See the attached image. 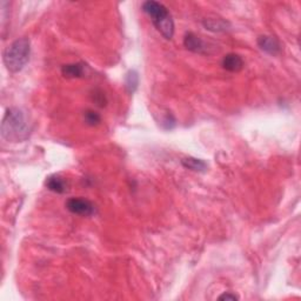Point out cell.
<instances>
[{
  "label": "cell",
  "mask_w": 301,
  "mask_h": 301,
  "mask_svg": "<svg viewBox=\"0 0 301 301\" xmlns=\"http://www.w3.org/2000/svg\"><path fill=\"white\" fill-rule=\"evenodd\" d=\"M2 136L9 143H20L29 138L30 126L26 114L20 108L11 107L6 111L0 127Z\"/></svg>",
  "instance_id": "6da1fadb"
},
{
  "label": "cell",
  "mask_w": 301,
  "mask_h": 301,
  "mask_svg": "<svg viewBox=\"0 0 301 301\" xmlns=\"http://www.w3.org/2000/svg\"><path fill=\"white\" fill-rule=\"evenodd\" d=\"M84 120L88 126H97L101 123V117L99 113L93 111V109H87L84 114Z\"/></svg>",
  "instance_id": "4fadbf2b"
},
{
  "label": "cell",
  "mask_w": 301,
  "mask_h": 301,
  "mask_svg": "<svg viewBox=\"0 0 301 301\" xmlns=\"http://www.w3.org/2000/svg\"><path fill=\"white\" fill-rule=\"evenodd\" d=\"M62 76L66 78H81L85 73V65L83 62H73V64H66L61 67Z\"/></svg>",
  "instance_id": "9c48e42d"
},
{
  "label": "cell",
  "mask_w": 301,
  "mask_h": 301,
  "mask_svg": "<svg viewBox=\"0 0 301 301\" xmlns=\"http://www.w3.org/2000/svg\"><path fill=\"white\" fill-rule=\"evenodd\" d=\"M45 185L51 192H54L58 194H62L67 191V183H66L65 179L60 177L59 174L50 175V177L46 179Z\"/></svg>",
  "instance_id": "ba28073f"
},
{
  "label": "cell",
  "mask_w": 301,
  "mask_h": 301,
  "mask_svg": "<svg viewBox=\"0 0 301 301\" xmlns=\"http://www.w3.org/2000/svg\"><path fill=\"white\" fill-rule=\"evenodd\" d=\"M143 11L151 18L152 22L160 33L166 39L171 40L174 36V21L172 15L163 4L158 2H145L143 4Z\"/></svg>",
  "instance_id": "7a4b0ae2"
},
{
  "label": "cell",
  "mask_w": 301,
  "mask_h": 301,
  "mask_svg": "<svg viewBox=\"0 0 301 301\" xmlns=\"http://www.w3.org/2000/svg\"><path fill=\"white\" fill-rule=\"evenodd\" d=\"M31 41L29 38H20L13 41L4 52V64L10 72H20L30 60Z\"/></svg>",
  "instance_id": "3957f363"
},
{
  "label": "cell",
  "mask_w": 301,
  "mask_h": 301,
  "mask_svg": "<svg viewBox=\"0 0 301 301\" xmlns=\"http://www.w3.org/2000/svg\"><path fill=\"white\" fill-rule=\"evenodd\" d=\"M139 86V74L134 70H130L125 76V88L126 91L133 95Z\"/></svg>",
  "instance_id": "8fae6325"
},
{
  "label": "cell",
  "mask_w": 301,
  "mask_h": 301,
  "mask_svg": "<svg viewBox=\"0 0 301 301\" xmlns=\"http://www.w3.org/2000/svg\"><path fill=\"white\" fill-rule=\"evenodd\" d=\"M93 101H95L98 106H100V107H104L107 103L106 97H105L104 93L98 91V89H96L95 93H93Z\"/></svg>",
  "instance_id": "5bb4252c"
},
{
  "label": "cell",
  "mask_w": 301,
  "mask_h": 301,
  "mask_svg": "<svg viewBox=\"0 0 301 301\" xmlns=\"http://www.w3.org/2000/svg\"><path fill=\"white\" fill-rule=\"evenodd\" d=\"M181 165L187 170L194 171V172H205L207 169V164L201 159L197 158H183L181 160Z\"/></svg>",
  "instance_id": "30bf717a"
},
{
  "label": "cell",
  "mask_w": 301,
  "mask_h": 301,
  "mask_svg": "<svg viewBox=\"0 0 301 301\" xmlns=\"http://www.w3.org/2000/svg\"><path fill=\"white\" fill-rule=\"evenodd\" d=\"M222 67L228 72H239L244 67V59L236 53H228L222 58Z\"/></svg>",
  "instance_id": "52a82bcc"
},
{
  "label": "cell",
  "mask_w": 301,
  "mask_h": 301,
  "mask_svg": "<svg viewBox=\"0 0 301 301\" xmlns=\"http://www.w3.org/2000/svg\"><path fill=\"white\" fill-rule=\"evenodd\" d=\"M218 299L219 300H230V301H233V300H238L239 298H238L236 294H232V293H224V294H221Z\"/></svg>",
  "instance_id": "9a60e30c"
},
{
  "label": "cell",
  "mask_w": 301,
  "mask_h": 301,
  "mask_svg": "<svg viewBox=\"0 0 301 301\" xmlns=\"http://www.w3.org/2000/svg\"><path fill=\"white\" fill-rule=\"evenodd\" d=\"M202 24L206 27V30L213 31V32H221V31L227 30L228 26L227 22L222 20V19H206Z\"/></svg>",
  "instance_id": "7c38bea8"
},
{
  "label": "cell",
  "mask_w": 301,
  "mask_h": 301,
  "mask_svg": "<svg viewBox=\"0 0 301 301\" xmlns=\"http://www.w3.org/2000/svg\"><path fill=\"white\" fill-rule=\"evenodd\" d=\"M183 46L189 51H191V52L199 54L209 53V46H207L206 42L202 40L200 37H198L197 34H194L192 32L185 34V38H183Z\"/></svg>",
  "instance_id": "5b68a950"
},
{
  "label": "cell",
  "mask_w": 301,
  "mask_h": 301,
  "mask_svg": "<svg viewBox=\"0 0 301 301\" xmlns=\"http://www.w3.org/2000/svg\"><path fill=\"white\" fill-rule=\"evenodd\" d=\"M258 46L271 56H277L281 52V45L276 38L272 36H260L258 38Z\"/></svg>",
  "instance_id": "8992f818"
},
{
  "label": "cell",
  "mask_w": 301,
  "mask_h": 301,
  "mask_svg": "<svg viewBox=\"0 0 301 301\" xmlns=\"http://www.w3.org/2000/svg\"><path fill=\"white\" fill-rule=\"evenodd\" d=\"M66 209L80 217H92L96 214V206L83 198H71L66 202Z\"/></svg>",
  "instance_id": "277c9868"
}]
</instances>
